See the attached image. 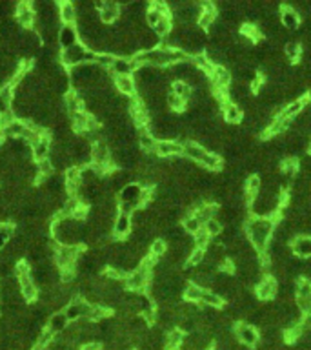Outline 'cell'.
<instances>
[{
    "mask_svg": "<svg viewBox=\"0 0 311 350\" xmlns=\"http://www.w3.org/2000/svg\"><path fill=\"white\" fill-rule=\"evenodd\" d=\"M275 230V221L268 217H251L246 221V234L258 254H264Z\"/></svg>",
    "mask_w": 311,
    "mask_h": 350,
    "instance_id": "obj_1",
    "label": "cell"
},
{
    "mask_svg": "<svg viewBox=\"0 0 311 350\" xmlns=\"http://www.w3.org/2000/svg\"><path fill=\"white\" fill-rule=\"evenodd\" d=\"M78 255H80V248H78L76 245L75 246L58 245L55 248L56 268H58V270H73V268L76 266Z\"/></svg>",
    "mask_w": 311,
    "mask_h": 350,
    "instance_id": "obj_2",
    "label": "cell"
},
{
    "mask_svg": "<svg viewBox=\"0 0 311 350\" xmlns=\"http://www.w3.org/2000/svg\"><path fill=\"white\" fill-rule=\"evenodd\" d=\"M150 275H151V272L144 270V268H140V266H138L135 272H131V274L126 277V281H124L126 288H128V290H131V292L146 290V288L150 286Z\"/></svg>",
    "mask_w": 311,
    "mask_h": 350,
    "instance_id": "obj_3",
    "label": "cell"
},
{
    "mask_svg": "<svg viewBox=\"0 0 311 350\" xmlns=\"http://www.w3.org/2000/svg\"><path fill=\"white\" fill-rule=\"evenodd\" d=\"M278 294V281L275 277H262L255 286V295L256 299H262V301H268V299H273L275 295Z\"/></svg>",
    "mask_w": 311,
    "mask_h": 350,
    "instance_id": "obj_4",
    "label": "cell"
},
{
    "mask_svg": "<svg viewBox=\"0 0 311 350\" xmlns=\"http://www.w3.org/2000/svg\"><path fill=\"white\" fill-rule=\"evenodd\" d=\"M91 160H93V166H98V168H108L111 160V151L110 146L106 144L104 140H96L95 144L91 146Z\"/></svg>",
    "mask_w": 311,
    "mask_h": 350,
    "instance_id": "obj_5",
    "label": "cell"
},
{
    "mask_svg": "<svg viewBox=\"0 0 311 350\" xmlns=\"http://www.w3.org/2000/svg\"><path fill=\"white\" fill-rule=\"evenodd\" d=\"M86 51H88V50H86L84 46H80V44L71 46V48H68V50L62 51V55H60L62 64L71 66V68H75V66L82 64V62H84Z\"/></svg>",
    "mask_w": 311,
    "mask_h": 350,
    "instance_id": "obj_6",
    "label": "cell"
},
{
    "mask_svg": "<svg viewBox=\"0 0 311 350\" xmlns=\"http://www.w3.org/2000/svg\"><path fill=\"white\" fill-rule=\"evenodd\" d=\"M235 334H236V337H238V341H240L242 345H246V346H255L256 343L260 341V335H258V332L255 330V326L246 325V323L236 325Z\"/></svg>",
    "mask_w": 311,
    "mask_h": 350,
    "instance_id": "obj_7",
    "label": "cell"
},
{
    "mask_svg": "<svg viewBox=\"0 0 311 350\" xmlns=\"http://www.w3.org/2000/svg\"><path fill=\"white\" fill-rule=\"evenodd\" d=\"M216 15H218V11H216V6L215 4H204L202 6V13L196 20V26H198V30H210L211 26L216 22Z\"/></svg>",
    "mask_w": 311,
    "mask_h": 350,
    "instance_id": "obj_8",
    "label": "cell"
},
{
    "mask_svg": "<svg viewBox=\"0 0 311 350\" xmlns=\"http://www.w3.org/2000/svg\"><path fill=\"white\" fill-rule=\"evenodd\" d=\"M96 8L100 10V20L104 24L116 22L120 17V6L116 2H100V4H96Z\"/></svg>",
    "mask_w": 311,
    "mask_h": 350,
    "instance_id": "obj_9",
    "label": "cell"
},
{
    "mask_svg": "<svg viewBox=\"0 0 311 350\" xmlns=\"http://www.w3.org/2000/svg\"><path fill=\"white\" fill-rule=\"evenodd\" d=\"M280 24L284 26L286 31H296L298 26H300V19H298V11L290 8V6H284L280 11Z\"/></svg>",
    "mask_w": 311,
    "mask_h": 350,
    "instance_id": "obj_10",
    "label": "cell"
},
{
    "mask_svg": "<svg viewBox=\"0 0 311 350\" xmlns=\"http://www.w3.org/2000/svg\"><path fill=\"white\" fill-rule=\"evenodd\" d=\"M155 153L160 157H176L184 153V148H182V144L180 142H176V140H160V142L156 144Z\"/></svg>",
    "mask_w": 311,
    "mask_h": 350,
    "instance_id": "obj_11",
    "label": "cell"
},
{
    "mask_svg": "<svg viewBox=\"0 0 311 350\" xmlns=\"http://www.w3.org/2000/svg\"><path fill=\"white\" fill-rule=\"evenodd\" d=\"M140 197H142V186L130 183L128 186H124L120 190V199L122 203H133V205L140 206Z\"/></svg>",
    "mask_w": 311,
    "mask_h": 350,
    "instance_id": "obj_12",
    "label": "cell"
},
{
    "mask_svg": "<svg viewBox=\"0 0 311 350\" xmlns=\"http://www.w3.org/2000/svg\"><path fill=\"white\" fill-rule=\"evenodd\" d=\"M16 22L20 26H24V28H28V26H31L33 22H35V11H33V6L28 4V2H20V4L16 6Z\"/></svg>",
    "mask_w": 311,
    "mask_h": 350,
    "instance_id": "obj_13",
    "label": "cell"
},
{
    "mask_svg": "<svg viewBox=\"0 0 311 350\" xmlns=\"http://www.w3.org/2000/svg\"><path fill=\"white\" fill-rule=\"evenodd\" d=\"M182 148H184V153L182 155H186L190 160H193V162H198L200 164L202 162V159L206 157V153H208V150L204 148L202 144H198V142H184L182 144Z\"/></svg>",
    "mask_w": 311,
    "mask_h": 350,
    "instance_id": "obj_14",
    "label": "cell"
},
{
    "mask_svg": "<svg viewBox=\"0 0 311 350\" xmlns=\"http://www.w3.org/2000/svg\"><path fill=\"white\" fill-rule=\"evenodd\" d=\"M113 82H115L116 90L120 91L122 95H128L131 97L133 93L136 91V82L135 79L131 75H118V77H113Z\"/></svg>",
    "mask_w": 311,
    "mask_h": 350,
    "instance_id": "obj_15",
    "label": "cell"
},
{
    "mask_svg": "<svg viewBox=\"0 0 311 350\" xmlns=\"http://www.w3.org/2000/svg\"><path fill=\"white\" fill-rule=\"evenodd\" d=\"M291 250L295 252L298 257H311V237L310 235H296L293 239Z\"/></svg>",
    "mask_w": 311,
    "mask_h": 350,
    "instance_id": "obj_16",
    "label": "cell"
},
{
    "mask_svg": "<svg viewBox=\"0 0 311 350\" xmlns=\"http://www.w3.org/2000/svg\"><path fill=\"white\" fill-rule=\"evenodd\" d=\"M304 108H306V100H291V102H288L284 108H282V111L278 113V117H282V119H288V120H293L296 115H300L302 111H304Z\"/></svg>",
    "mask_w": 311,
    "mask_h": 350,
    "instance_id": "obj_17",
    "label": "cell"
},
{
    "mask_svg": "<svg viewBox=\"0 0 311 350\" xmlns=\"http://www.w3.org/2000/svg\"><path fill=\"white\" fill-rule=\"evenodd\" d=\"M18 288H20V294L26 301H33V299H36V295H38L36 285L31 275H26V277H20V279H18Z\"/></svg>",
    "mask_w": 311,
    "mask_h": 350,
    "instance_id": "obj_18",
    "label": "cell"
},
{
    "mask_svg": "<svg viewBox=\"0 0 311 350\" xmlns=\"http://www.w3.org/2000/svg\"><path fill=\"white\" fill-rule=\"evenodd\" d=\"M216 212H218V208H216L215 205H211V203H202V205H198L195 208V214H193V215L198 219V223H200V225H206L208 221L215 217Z\"/></svg>",
    "mask_w": 311,
    "mask_h": 350,
    "instance_id": "obj_19",
    "label": "cell"
},
{
    "mask_svg": "<svg viewBox=\"0 0 311 350\" xmlns=\"http://www.w3.org/2000/svg\"><path fill=\"white\" fill-rule=\"evenodd\" d=\"M51 146V140L48 135H42V139L38 140V142H35V144L31 146V155H33V159H36L38 162L40 160H44L46 157H48V153H50V148Z\"/></svg>",
    "mask_w": 311,
    "mask_h": 350,
    "instance_id": "obj_20",
    "label": "cell"
},
{
    "mask_svg": "<svg viewBox=\"0 0 311 350\" xmlns=\"http://www.w3.org/2000/svg\"><path fill=\"white\" fill-rule=\"evenodd\" d=\"M222 111H224V120L228 124H236L242 117V108L238 104H235V102H231V100H226Z\"/></svg>",
    "mask_w": 311,
    "mask_h": 350,
    "instance_id": "obj_21",
    "label": "cell"
},
{
    "mask_svg": "<svg viewBox=\"0 0 311 350\" xmlns=\"http://www.w3.org/2000/svg\"><path fill=\"white\" fill-rule=\"evenodd\" d=\"M131 226H133V223H131V215L118 214L115 219V225H113V234H115L116 237H124L126 234H130Z\"/></svg>",
    "mask_w": 311,
    "mask_h": 350,
    "instance_id": "obj_22",
    "label": "cell"
},
{
    "mask_svg": "<svg viewBox=\"0 0 311 350\" xmlns=\"http://www.w3.org/2000/svg\"><path fill=\"white\" fill-rule=\"evenodd\" d=\"M135 70V66L131 62V59H122V57H116L113 60V66H111V71H113V75L118 77V75H131V71Z\"/></svg>",
    "mask_w": 311,
    "mask_h": 350,
    "instance_id": "obj_23",
    "label": "cell"
},
{
    "mask_svg": "<svg viewBox=\"0 0 311 350\" xmlns=\"http://www.w3.org/2000/svg\"><path fill=\"white\" fill-rule=\"evenodd\" d=\"M198 303H200L202 306H206V308H218V306L224 305V297L213 290H204Z\"/></svg>",
    "mask_w": 311,
    "mask_h": 350,
    "instance_id": "obj_24",
    "label": "cell"
},
{
    "mask_svg": "<svg viewBox=\"0 0 311 350\" xmlns=\"http://www.w3.org/2000/svg\"><path fill=\"white\" fill-rule=\"evenodd\" d=\"M58 44H60L64 50H68V48H71V46H75L76 44V30L75 28L64 26V28L60 30V33H58Z\"/></svg>",
    "mask_w": 311,
    "mask_h": 350,
    "instance_id": "obj_25",
    "label": "cell"
},
{
    "mask_svg": "<svg viewBox=\"0 0 311 350\" xmlns=\"http://www.w3.org/2000/svg\"><path fill=\"white\" fill-rule=\"evenodd\" d=\"M182 341H184V334H182V330L173 328V330L168 332L166 337H164V348L166 350H178L182 345Z\"/></svg>",
    "mask_w": 311,
    "mask_h": 350,
    "instance_id": "obj_26",
    "label": "cell"
},
{
    "mask_svg": "<svg viewBox=\"0 0 311 350\" xmlns=\"http://www.w3.org/2000/svg\"><path fill=\"white\" fill-rule=\"evenodd\" d=\"M26 128H28V124H26L24 120L13 119L2 131H4L6 137H13V139H18V137H22V133L26 131Z\"/></svg>",
    "mask_w": 311,
    "mask_h": 350,
    "instance_id": "obj_27",
    "label": "cell"
},
{
    "mask_svg": "<svg viewBox=\"0 0 311 350\" xmlns=\"http://www.w3.org/2000/svg\"><path fill=\"white\" fill-rule=\"evenodd\" d=\"M193 285H196L198 288H202V290H210V288H213V285H215V275H211V274H206V272H195L193 274Z\"/></svg>",
    "mask_w": 311,
    "mask_h": 350,
    "instance_id": "obj_28",
    "label": "cell"
},
{
    "mask_svg": "<svg viewBox=\"0 0 311 350\" xmlns=\"http://www.w3.org/2000/svg\"><path fill=\"white\" fill-rule=\"evenodd\" d=\"M171 93H175L178 99L190 102L191 95H193V88L190 84H186V82H182V80H175L173 86H171Z\"/></svg>",
    "mask_w": 311,
    "mask_h": 350,
    "instance_id": "obj_29",
    "label": "cell"
},
{
    "mask_svg": "<svg viewBox=\"0 0 311 350\" xmlns=\"http://www.w3.org/2000/svg\"><path fill=\"white\" fill-rule=\"evenodd\" d=\"M58 17H60L62 22H66V24H71L73 20H76L75 6L71 4V2H64V4H60V6H58Z\"/></svg>",
    "mask_w": 311,
    "mask_h": 350,
    "instance_id": "obj_30",
    "label": "cell"
},
{
    "mask_svg": "<svg viewBox=\"0 0 311 350\" xmlns=\"http://www.w3.org/2000/svg\"><path fill=\"white\" fill-rule=\"evenodd\" d=\"M182 230L188 232V234H191V235H195L202 230V225L198 223V219H196L193 214L184 215V219H182Z\"/></svg>",
    "mask_w": 311,
    "mask_h": 350,
    "instance_id": "obj_31",
    "label": "cell"
},
{
    "mask_svg": "<svg viewBox=\"0 0 311 350\" xmlns=\"http://www.w3.org/2000/svg\"><path fill=\"white\" fill-rule=\"evenodd\" d=\"M138 144H140L146 151H155L156 144H158V140L151 135L150 131H146L144 128H142V131L138 133Z\"/></svg>",
    "mask_w": 311,
    "mask_h": 350,
    "instance_id": "obj_32",
    "label": "cell"
},
{
    "mask_svg": "<svg viewBox=\"0 0 311 350\" xmlns=\"http://www.w3.org/2000/svg\"><path fill=\"white\" fill-rule=\"evenodd\" d=\"M66 326H68V317H66L64 312H56L50 317V328L51 332H60L64 330Z\"/></svg>",
    "mask_w": 311,
    "mask_h": 350,
    "instance_id": "obj_33",
    "label": "cell"
},
{
    "mask_svg": "<svg viewBox=\"0 0 311 350\" xmlns=\"http://www.w3.org/2000/svg\"><path fill=\"white\" fill-rule=\"evenodd\" d=\"M66 108L70 110V113H76V111L84 110V102H82V99L78 97V93H76V91H73V93H68V95H66Z\"/></svg>",
    "mask_w": 311,
    "mask_h": 350,
    "instance_id": "obj_34",
    "label": "cell"
},
{
    "mask_svg": "<svg viewBox=\"0 0 311 350\" xmlns=\"http://www.w3.org/2000/svg\"><path fill=\"white\" fill-rule=\"evenodd\" d=\"M200 164L204 166V168H208V170L216 171V170H220V168H222V159H220V155H218V153H211V151H208L206 157L202 159Z\"/></svg>",
    "mask_w": 311,
    "mask_h": 350,
    "instance_id": "obj_35",
    "label": "cell"
},
{
    "mask_svg": "<svg viewBox=\"0 0 311 350\" xmlns=\"http://www.w3.org/2000/svg\"><path fill=\"white\" fill-rule=\"evenodd\" d=\"M300 55H302V48L298 42L290 40V42L284 44V57H286L288 60H296Z\"/></svg>",
    "mask_w": 311,
    "mask_h": 350,
    "instance_id": "obj_36",
    "label": "cell"
},
{
    "mask_svg": "<svg viewBox=\"0 0 311 350\" xmlns=\"http://www.w3.org/2000/svg\"><path fill=\"white\" fill-rule=\"evenodd\" d=\"M191 62H193V66H195L198 71H202V73H211V71H213V68H215V66L208 60V57L202 55V53H200V55L193 57V59H191Z\"/></svg>",
    "mask_w": 311,
    "mask_h": 350,
    "instance_id": "obj_37",
    "label": "cell"
},
{
    "mask_svg": "<svg viewBox=\"0 0 311 350\" xmlns=\"http://www.w3.org/2000/svg\"><path fill=\"white\" fill-rule=\"evenodd\" d=\"M50 86L55 93H66L68 95V91H70V79H68V75L56 77V79L51 80Z\"/></svg>",
    "mask_w": 311,
    "mask_h": 350,
    "instance_id": "obj_38",
    "label": "cell"
},
{
    "mask_svg": "<svg viewBox=\"0 0 311 350\" xmlns=\"http://www.w3.org/2000/svg\"><path fill=\"white\" fill-rule=\"evenodd\" d=\"M295 292H296V297H310L311 281H308L306 277H298L295 283Z\"/></svg>",
    "mask_w": 311,
    "mask_h": 350,
    "instance_id": "obj_39",
    "label": "cell"
},
{
    "mask_svg": "<svg viewBox=\"0 0 311 350\" xmlns=\"http://www.w3.org/2000/svg\"><path fill=\"white\" fill-rule=\"evenodd\" d=\"M202 288H198L196 285H193V283H190V285L186 286V290H184V297H186L188 303H198L202 297Z\"/></svg>",
    "mask_w": 311,
    "mask_h": 350,
    "instance_id": "obj_40",
    "label": "cell"
},
{
    "mask_svg": "<svg viewBox=\"0 0 311 350\" xmlns=\"http://www.w3.org/2000/svg\"><path fill=\"white\" fill-rule=\"evenodd\" d=\"M204 230L208 232L210 237H218V235L224 232V226H222V223L216 219V217H213V219H210L206 225H204Z\"/></svg>",
    "mask_w": 311,
    "mask_h": 350,
    "instance_id": "obj_41",
    "label": "cell"
},
{
    "mask_svg": "<svg viewBox=\"0 0 311 350\" xmlns=\"http://www.w3.org/2000/svg\"><path fill=\"white\" fill-rule=\"evenodd\" d=\"M110 315V310L106 308V306H100V305H93L91 306L90 314H88V319L90 321H106V317Z\"/></svg>",
    "mask_w": 311,
    "mask_h": 350,
    "instance_id": "obj_42",
    "label": "cell"
},
{
    "mask_svg": "<svg viewBox=\"0 0 311 350\" xmlns=\"http://www.w3.org/2000/svg\"><path fill=\"white\" fill-rule=\"evenodd\" d=\"M171 30H173V22H171L170 17H164V19L153 28V31H155L158 37H168L171 33Z\"/></svg>",
    "mask_w": 311,
    "mask_h": 350,
    "instance_id": "obj_43",
    "label": "cell"
},
{
    "mask_svg": "<svg viewBox=\"0 0 311 350\" xmlns=\"http://www.w3.org/2000/svg\"><path fill=\"white\" fill-rule=\"evenodd\" d=\"M151 255L155 257V259H160L162 255L168 252V246H166V241L164 239H155L151 241V248H150Z\"/></svg>",
    "mask_w": 311,
    "mask_h": 350,
    "instance_id": "obj_44",
    "label": "cell"
},
{
    "mask_svg": "<svg viewBox=\"0 0 311 350\" xmlns=\"http://www.w3.org/2000/svg\"><path fill=\"white\" fill-rule=\"evenodd\" d=\"M206 259V250L204 248H193V252L188 257V265L190 266H200Z\"/></svg>",
    "mask_w": 311,
    "mask_h": 350,
    "instance_id": "obj_45",
    "label": "cell"
},
{
    "mask_svg": "<svg viewBox=\"0 0 311 350\" xmlns=\"http://www.w3.org/2000/svg\"><path fill=\"white\" fill-rule=\"evenodd\" d=\"M166 100H168V108H171V110H175V111H182V110H186V108H188L186 100L178 99V97H176L175 93H171V91L168 93Z\"/></svg>",
    "mask_w": 311,
    "mask_h": 350,
    "instance_id": "obj_46",
    "label": "cell"
},
{
    "mask_svg": "<svg viewBox=\"0 0 311 350\" xmlns=\"http://www.w3.org/2000/svg\"><path fill=\"white\" fill-rule=\"evenodd\" d=\"M53 334H55V332H51L50 328L40 330V334H38V337H36L35 350H42V348H46V346L50 345L51 341H53Z\"/></svg>",
    "mask_w": 311,
    "mask_h": 350,
    "instance_id": "obj_47",
    "label": "cell"
},
{
    "mask_svg": "<svg viewBox=\"0 0 311 350\" xmlns=\"http://www.w3.org/2000/svg\"><path fill=\"white\" fill-rule=\"evenodd\" d=\"M210 235H208V232L202 228L198 234H195L193 235V245H195V248H204L206 250L208 246H210Z\"/></svg>",
    "mask_w": 311,
    "mask_h": 350,
    "instance_id": "obj_48",
    "label": "cell"
},
{
    "mask_svg": "<svg viewBox=\"0 0 311 350\" xmlns=\"http://www.w3.org/2000/svg\"><path fill=\"white\" fill-rule=\"evenodd\" d=\"M164 17H166V15H162L160 11L153 10V8H150V10L146 11V22H148L151 28H155V26L158 24V22H160Z\"/></svg>",
    "mask_w": 311,
    "mask_h": 350,
    "instance_id": "obj_49",
    "label": "cell"
},
{
    "mask_svg": "<svg viewBox=\"0 0 311 350\" xmlns=\"http://www.w3.org/2000/svg\"><path fill=\"white\" fill-rule=\"evenodd\" d=\"M36 170H38V175H42V179H44V177H50L51 175V171H53V164H51L50 159H44L38 162Z\"/></svg>",
    "mask_w": 311,
    "mask_h": 350,
    "instance_id": "obj_50",
    "label": "cell"
},
{
    "mask_svg": "<svg viewBox=\"0 0 311 350\" xmlns=\"http://www.w3.org/2000/svg\"><path fill=\"white\" fill-rule=\"evenodd\" d=\"M13 274H15L18 279H20V277H26V275H31L30 274V263H16Z\"/></svg>",
    "mask_w": 311,
    "mask_h": 350,
    "instance_id": "obj_51",
    "label": "cell"
},
{
    "mask_svg": "<svg viewBox=\"0 0 311 350\" xmlns=\"http://www.w3.org/2000/svg\"><path fill=\"white\" fill-rule=\"evenodd\" d=\"M66 181H80V170L76 166H71L70 170H66Z\"/></svg>",
    "mask_w": 311,
    "mask_h": 350,
    "instance_id": "obj_52",
    "label": "cell"
},
{
    "mask_svg": "<svg viewBox=\"0 0 311 350\" xmlns=\"http://www.w3.org/2000/svg\"><path fill=\"white\" fill-rule=\"evenodd\" d=\"M10 111H11V102L0 93V115H6V113H10Z\"/></svg>",
    "mask_w": 311,
    "mask_h": 350,
    "instance_id": "obj_53",
    "label": "cell"
},
{
    "mask_svg": "<svg viewBox=\"0 0 311 350\" xmlns=\"http://www.w3.org/2000/svg\"><path fill=\"white\" fill-rule=\"evenodd\" d=\"M6 243H8V239H6L4 235L0 234V252H2V250L6 248Z\"/></svg>",
    "mask_w": 311,
    "mask_h": 350,
    "instance_id": "obj_54",
    "label": "cell"
},
{
    "mask_svg": "<svg viewBox=\"0 0 311 350\" xmlns=\"http://www.w3.org/2000/svg\"><path fill=\"white\" fill-rule=\"evenodd\" d=\"M304 100H306V102H308V100H310V102H311V90H308V91H306V97H304Z\"/></svg>",
    "mask_w": 311,
    "mask_h": 350,
    "instance_id": "obj_55",
    "label": "cell"
},
{
    "mask_svg": "<svg viewBox=\"0 0 311 350\" xmlns=\"http://www.w3.org/2000/svg\"><path fill=\"white\" fill-rule=\"evenodd\" d=\"M308 151H310V153H311V142H310V144H308Z\"/></svg>",
    "mask_w": 311,
    "mask_h": 350,
    "instance_id": "obj_56",
    "label": "cell"
}]
</instances>
